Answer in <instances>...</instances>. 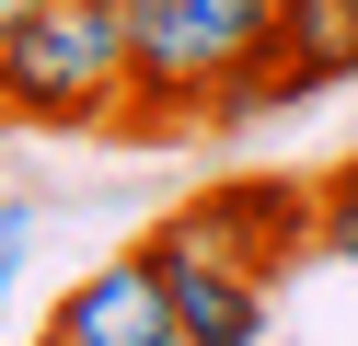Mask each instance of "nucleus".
<instances>
[{
  "mask_svg": "<svg viewBox=\"0 0 358 346\" xmlns=\"http://www.w3.org/2000/svg\"><path fill=\"white\" fill-rule=\"evenodd\" d=\"M24 243H35V208H0V312H12V277H24Z\"/></svg>",
  "mask_w": 358,
  "mask_h": 346,
  "instance_id": "8",
  "label": "nucleus"
},
{
  "mask_svg": "<svg viewBox=\"0 0 358 346\" xmlns=\"http://www.w3.org/2000/svg\"><path fill=\"white\" fill-rule=\"evenodd\" d=\"M0 104L24 138H116L127 127V0H47L0 46Z\"/></svg>",
  "mask_w": 358,
  "mask_h": 346,
  "instance_id": "2",
  "label": "nucleus"
},
{
  "mask_svg": "<svg viewBox=\"0 0 358 346\" xmlns=\"http://www.w3.org/2000/svg\"><path fill=\"white\" fill-rule=\"evenodd\" d=\"M47 323H58L70 346H185V323H173V277H162L150 243H139V254H104Z\"/></svg>",
  "mask_w": 358,
  "mask_h": 346,
  "instance_id": "4",
  "label": "nucleus"
},
{
  "mask_svg": "<svg viewBox=\"0 0 358 346\" xmlns=\"http://www.w3.org/2000/svg\"><path fill=\"white\" fill-rule=\"evenodd\" d=\"M278 46L312 92L358 81V0H278Z\"/></svg>",
  "mask_w": 358,
  "mask_h": 346,
  "instance_id": "6",
  "label": "nucleus"
},
{
  "mask_svg": "<svg viewBox=\"0 0 358 346\" xmlns=\"http://www.w3.org/2000/svg\"><path fill=\"white\" fill-rule=\"evenodd\" d=\"M35 346H70V335H58V323H47V335H35Z\"/></svg>",
  "mask_w": 358,
  "mask_h": 346,
  "instance_id": "11",
  "label": "nucleus"
},
{
  "mask_svg": "<svg viewBox=\"0 0 358 346\" xmlns=\"http://www.w3.org/2000/svg\"><path fill=\"white\" fill-rule=\"evenodd\" d=\"M12 138H24V127H12V104H0V150H12Z\"/></svg>",
  "mask_w": 358,
  "mask_h": 346,
  "instance_id": "10",
  "label": "nucleus"
},
{
  "mask_svg": "<svg viewBox=\"0 0 358 346\" xmlns=\"http://www.w3.org/2000/svg\"><path fill=\"white\" fill-rule=\"evenodd\" d=\"M266 46H278V0H127V127L116 138H196Z\"/></svg>",
  "mask_w": 358,
  "mask_h": 346,
  "instance_id": "1",
  "label": "nucleus"
},
{
  "mask_svg": "<svg viewBox=\"0 0 358 346\" xmlns=\"http://www.w3.org/2000/svg\"><path fill=\"white\" fill-rule=\"evenodd\" d=\"M35 12H47V0H0V46L24 35V23H35Z\"/></svg>",
  "mask_w": 358,
  "mask_h": 346,
  "instance_id": "9",
  "label": "nucleus"
},
{
  "mask_svg": "<svg viewBox=\"0 0 358 346\" xmlns=\"http://www.w3.org/2000/svg\"><path fill=\"white\" fill-rule=\"evenodd\" d=\"M312 231H324L335 266H358V161H335V173L312 185Z\"/></svg>",
  "mask_w": 358,
  "mask_h": 346,
  "instance_id": "7",
  "label": "nucleus"
},
{
  "mask_svg": "<svg viewBox=\"0 0 358 346\" xmlns=\"http://www.w3.org/2000/svg\"><path fill=\"white\" fill-rule=\"evenodd\" d=\"M150 254H162V277H173V323H185V346H266V323H278V277H243V266H220V254L173 243V231H150Z\"/></svg>",
  "mask_w": 358,
  "mask_h": 346,
  "instance_id": "5",
  "label": "nucleus"
},
{
  "mask_svg": "<svg viewBox=\"0 0 358 346\" xmlns=\"http://www.w3.org/2000/svg\"><path fill=\"white\" fill-rule=\"evenodd\" d=\"M162 231L196 243V254H220V266H243V277H289L301 254H324V231H312V185H289V173H208Z\"/></svg>",
  "mask_w": 358,
  "mask_h": 346,
  "instance_id": "3",
  "label": "nucleus"
}]
</instances>
